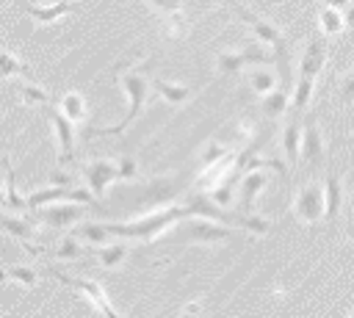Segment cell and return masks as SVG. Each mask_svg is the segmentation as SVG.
<instances>
[{"label":"cell","mask_w":354,"mask_h":318,"mask_svg":"<svg viewBox=\"0 0 354 318\" xmlns=\"http://www.w3.org/2000/svg\"><path fill=\"white\" fill-rule=\"evenodd\" d=\"M346 25H348V28H354V6H348V8H346Z\"/></svg>","instance_id":"obj_38"},{"label":"cell","mask_w":354,"mask_h":318,"mask_svg":"<svg viewBox=\"0 0 354 318\" xmlns=\"http://www.w3.org/2000/svg\"><path fill=\"white\" fill-rule=\"evenodd\" d=\"M55 257L61 260H75L80 257V243H77V235H64L55 246Z\"/></svg>","instance_id":"obj_29"},{"label":"cell","mask_w":354,"mask_h":318,"mask_svg":"<svg viewBox=\"0 0 354 318\" xmlns=\"http://www.w3.org/2000/svg\"><path fill=\"white\" fill-rule=\"evenodd\" d=\"M324 205H326V221H335L343 207V180L335 169H329L324 177Z\"/></svg>","instance_id":"obj_16"},{"label":"cell","mask_w":354,"mask_h":318,"mask_svg":"<svg viewBox=\"0 0 354 318\" xmlns=\"http://www.w3.org/2000/svg\"><path fill=\"white\" fill-rule=\"evenodd\" d=\"M0 227L8 232V235H14L22 246H25V252H33V254H39L41 249L33 243V238H36V224L30 221V218H25V216H17V213H0Z\"/></svg>","instance_id":"obj_12"},{"label":"cell","mask_w":354,"mask_h":318,"mask_svg":"<svg viewBox=\"0 0 354 318\" xmlns=\"http://www.w3.org/2000/svg\"><path fill=\"white\" fill-rule=\"evenodd\" d=\"M8 77H30L33 80V72L25 61H19L14 53L8 50H0V80H8Z\"/></svg>","instance_id":"obj_21"},{"label":"cell","mask_w":354,"mask_h":318,"mask_svg":"<svg viewBox=\"0 0 354 318\" xmlns=\"http://www.w3.org/2000/svg\"><path fill=\"white\" fill-rule=\"evenodd\" d=\"M324 64H326V41L318 36V39L307 41V47H304V53L299 58V77L315 80L321 75Z\"/></svg>","instance_id":"obj_13"},{"label":"cell","mask_w":354,"mask_h":318,"mask_svg":"<svg viewBox=\"0 0 354 318\" xmlns=\"http://www.w3.org/2000/svg\"><path fill=\"white\" fill-rule=\"evenodd\" d=\"M64 199L91 205V202H94V194H91L88 188H72V185H66V183H55V185H47V188L30 191V194H28V199H25V205H28V207H33V210H39V207H44V205L64 202Z\"/></svg>","instance_id":"obj_6"},{"label":"cell","mask_w":354,"mask_h":318,"mask_svg":"<svg viewBox=\"0 0 354 318\" xmlns=\"http://www.w3.org/2000/svg\"><path fill=\"white\" fill-rule=\"evenodd\" d=\"M232 177H235V171H230L224 180H218V183L207 191V196H210L218 207H230V205H232Z\"/></svg>","instance_id":"obj_27"},{"label":"cell","mask_w":354,"mask_h":318,"mask_svg":"<svg viewBox=\"0 0 354 318\" xmlns=\"http://www.w3.org/2000/svg\"><path fill=\"white\" fill-rule=\"evenodd\" d=\"M47 116H50V124H53V133H55V144H58V158L64 163H69L75 158V122L58 108H47Z\"/></svg>","instance_id":"obj_9"},{"label":"cell","mask_w":354,"mask_h":318,"mask_svg":"<svg viewBox=\"0 0 354 318\" xmlns=\"http://www.w3.org/2000/svg\"><path fill=\"white\" fill-rule=\"evenodd\" d=\"M188 216H194L191 205H166V207H160V210H155V213H149L144 218L122 221V224L119 221H102V227H105L108 235H116L122 241H144V243H149L158 235H163L166 230H171L177 221H185Z\"/></svg>","instance_id":"obj_1"},{"label":"cell","mask_w":354,"mask_h":318,"mask_svg":"<svg viewBox=\"0 0 354 318\" xmlns=\"http://www.w3.org/2000/svg\"><path fill=\"white\" fill-rule=\"evenodd\" d=\"M83 180H86V188L94 196H105L108 185L119 180V160H108V158L88 160L83 166Z\"/></svg>","instance_id":"obj_8"},{"label":"cell","mask_w":354,"mask_h":318,"mask_svg":"<svg viewBox=\"0 0 354 318\" xmlns=\"http://www.w3.org/2000/svg\"><path fill=\"white\" fill-rule=\"evenodd\" d=\"M185 30H188V19L183 17V11H180V8L169 11V14H166V33H169V36H183Z\"/></svg>","instance_id":"obj_30"},{"label":"cell","mask_w":354,"mask_h":318,"mask_svg":"<svg viewBox=\"0 0 354 318\" xmlns=\"http://www.w3.org/2000/svg\"><path fill=\"white\" fill-rule=\"evenodd\" d=\"M152 8H158V11H163V14H169V11H174V8H180V0H147Z\"/></svg>","instance_id":"obj_35"},{"label":"cell","mask_w":354,"mask_h":318,"mask_svg":"<svg viewBox=\"0 0 354 318\" xmlns=\"http://www.w3.org/2000/svg\"><path fill=\"white\" fill-rule=\"evenodd\" d=\"M61 111H64L75 124L86 122V116H88V111H86V100H83L77 91H66V94L61 97Z\"/></svg>","instance_id":"obj_25"},{"label":"cell","mask_w":354,"mask_h":318,"mask_svg":"<svg viewBox=\"0 0 354 318\" xmlns=\"http://www.w3.org/2000/svg\"><path fill=\"white\" fill-rule=\"evenodd\" d=\"M346 11L340 8H332V6H324L318 11V30L321 36H340L346 30Z\"/></svg>","instance_id":"obj_19"},{"label":"cell","mask_w":354,"mask_h":318,"mask_svg":"<svg viewBox=\"0 0 354 318\" xmlns=\"http://www.w3.org/2000/svg\"><path fill=\"white\" fill-rule=\"evenodd\" d=\"M94 254H97L102 268H119L124 263V257H127V246L124 243H108V246L100 243V249Z\"/></svg>","instance_id":"obj_26"},{"label":"cell","mask_w":354,"mask_h":318,"mask_svg":"<svg viewBox=\"0 0 354 318\" xmlns=\"http://www.w3.org/2000/svg\"><path fill=\"white\" fill-rule=\"evenodd\" d=\"M227 3H230V8L241 17V22H246V28L254 33V39H257L260 44L274 47L277 64H279V69H282V80H285V86H288V41H285V33H282L274 22H268V19H263L260 14H254L252 8H246L241 0H227Z\"/></svg>","instance_id":"obj_3"},{"label":"cell","mask_w":354,"mask_h":318,"mask_svg":"<svg viewBox=\"0 0 354 318\" xmlns=\"http://www.w3.org/2000/svg\"><path fill=\"white\" fill-rule=\"evenodd\" d=\"M185 241L188 243H205V246H210V243H224L232 232H230V227L227 224H221L218 218H207V216H188L185 218Z\"/></svg>","instance_id":"obj_7"},{"label":"cell","mask_w":354,"mask_h":318,"mask_svg":"<svg viewBox=\"0 0 354 318\" xmlns=\"http://www.w3.org/2000/svg\"><path fill=\"white\" fill-rule=\"evenodd\" d=\"M119 180L130 183V180H138V166L133 158H122L119 160Z\"/></svg>","instance_id":"obj_34"},{"label":"cell","mask_w":354,"mask_h":318,"mask_svg":"<svg viewBox=\"0 0 354 318\" xmlns=\"http://www.w3.org/2000/svg\"><path fill=\"white\" fill-rule=\"evenodd\" d=\"M299 160L307 166H318L324 160V135L315 119H307L301 127V149H299Z\"/></svg>","instance_id":"obj_11"},{"label":"cell","mask_w":354,"mask_h":318,"mask_svg":"<svg viewBox=\"0 0 354 318\" xmlns=\"http://www.w3.org/2000/svg\"><path fill=\"white\" fill-rule=\"evenodd\" d=\"M0 149H3V144H0Z\"/></svg>","instance_id":"obj_41"},{"label":"cell","mask_w":354,"mask_h":318,"mask_svg":"<svg viewBox=\"0 0 354 318\" xmlns=\"http://www.w3.org/2000/svg\"><path fill=\"white\" fill-rule=\"evenodd\" d=\"M202 307H199V301H194V304H188V307H183V312H199Z\"/></svg>","instance_id":"obj_39"},{"label":"cell","mask_w":354,"mask_h":318,"mask_svg":"<svg viewBox=\"0 0 354 318\" xmlns=\"http://www.w3.org/2000/svg\"><path fill=\"white\" fill-rule=\"evenodd\" d=\"M80 235H83L86 241H91V243H105V238H108L105 227H102V224H97V221L83 224V227H80Z\"/></svg>","instance_id":"obj_32"},{"label":"cell","mask_w":354,"mask_h":318,"mask_svg":"<svg viewBox=\"0 0 354 318\" xmlns=\"http://www.w3.org/2000/svg\"><path fill=\"white\" fill-rule=\"evenodd\" d=\"M39 216H41L44 224H50V227H55V230H64V227L80 221V216H83V202H69V199L53 202V205L39 207Z\"/></svg>","instance_id":"obj_10"},{"label":"cell","mask_w":354,"mask_h":318,"mask_svg":"<svg viewBox=\"0 0 354 318\" xmlns=\"http://www.w3.org/2000/svg\"><path fill=\"white\" fill-rule=\"evenodd\" d=\"M116 83L122 86V91H124V97H127V113H124L116 124L94 130V135H116V133H124V130H127V127L141 116V111H144V105H147V97H149V88H152V80H149V75H147V66H144V64L130 66V69H124V72H116Z\"/></svg>","instance_id":"obj_2"},{"label":"cell","mask_w":354,"mask_h":318,"mask_svg":"<svg viewBox=\"0 0 354 318\" xmlns=\"http://www.w3.org/2000/svg\"><path fill=\"white\" fill-rule=\"evenodd\" d=\"M6 277L14 279V282H19L22 288H33L36 279H39L36 271H33L30 265H8V268H6Z\"/></svg>","instance_id":"obj_28"},{"label":"cell","mask_w":354,"mask_h":318,"mask_svg":"<svg viewBox=\"0 0 354 318\" xmlns=\"http://www.w3.org/2000/svg\"><path fill=\"white\" fill-rule=\"evenodd\" d=\"M249 86H252V91H254V94L266 97L268 91H274V88H277V75H274L268 66L254 64V69L249 72Z\"/></svg>","instance_id":"obj_22"},{"label":"cell","mask_w":354,"mask_h":318,"mask_svg":"<svg viewBox=\"0 0 354 318\" xmlns=\"http://www.w3.org/2000/svg\"><path fill=\"white\" fill-rule=\"evenodd\" d=\"M301 113H293L282 127V152L288 166H299V149H301Z\"/></svg>","instance_id":"obj_15"},{"label":"cell","mask_w":354,"mask_h":318,"mask_svg":"<svg viewBox=\"0 0 354 318\" xmlns=\"http://www.w3.org/2000/svg\"><path fill=\"white\" fill-rule=\"evenodd\" d=\"M77 3L75 0H58V3H50V6H30V3H22V11H28L39 25H50L55 19H61L64 14H69Z\"/></svg>","instance_id":"obj_17"},{"label":"cell","mask_w":354,"mask_h":318,"mask_svg":"<svg viewBox=\"0 0 354 318\" xmlns=\"http://www.w3.org/2000/svg\"><path fill=\"white\" fill-rule=\"evenodd\" d=\"M152 88L155 94L169 102V105H185L191 97H194V88L188 86H180V83H171V80H152Z\"/></svg>","instance_id":"obj_18"},{"label":"cell","mask_w":354,"mask_h":318,"mask_svg":"<svg viewBox=\"0 0 354 318\" xmlns=\"http://www.w3.org/2000/svg\"><path fill=\"white\" fill-rule=\"evenodd\" d=\"M293 216L313 227L318 224L321 218H326V205H324V183L318 180H310L304 183L299 191H296V199H293Z\"/></svg>","instance_id":"obj_4"},{"label":"cell","mask_w":354,"mask_h":318,"mask_svg":"<svg viewBox=\"0 0 354 318\" xmlns=\"http://www.w3.org/2000/svg\"><path fill=\"white\" fill-rule=\"evenodd\" d=\"M50 274H53L55 279H61L64 285H69L72 290H77L86 301H91V307H94L100 315H105V318H116V315H119V310L111 304V299H108V293L100 288V282L86 279V277H69V274L55 271V268H50Z\"/></svg>","instance_id":"obj_5"},{"label":"cell","mask_w":354,"mask_h":318,"mask_svg":"<svg viewBox=\"0 0 354 318\" xmlns=\"http://www.w3.org/2000/svg\"><path fill=\"white\" fill-rule=\"evenodd\" d=\"M216 64H218V72L221 75H238L249 61H246V53L243 50H221L218 58H216Z\"/></svg>","instance_id":"obj_24"},{"label":"cell","mask_w":354,"mask_h":318,"mask_svg":"<svg viewBox=\"0 0 354 318\" xmlns=\"http://www.w3.org/2000/svg\"><path fill=\"white\" fill-rule=\"evenodd\" d=\"M337 97H340L343 105H354V69L343 75L340 88H337Z\"/></svg>","instance_id":"obj_33"},{"label":"cell","mask_w":354,"mask_h":318,"mask_svg":"<svg viewBox=\"0 0 354 318\" xmlns=\"http://www.w3.org/2000/svg\"><path fill=\"white\" fill-rule=\"evenodd\" d=\"M0 196H3V185H0Z\"/></svg>","instance_id":"obj_40"},{"label":"cell","mask_w":354,"mask_h":318,"mask_svg":"<svg viewBox=\"0 0 354 318\" xmlns=\"http://www.w3.org/2000/svg\"><path fill=\"white\" fill-rule=\"evenodd\" d=\"M17 94H19V100L25 105H47L50 102V94L36 80H30V77H25L22 83H17Z\"/></svg>","instance_id":"obj_23"},{"label":"cell","mask_w":354,"mask_h":318,"mask_svg":"<svg viewBox=\"0 0 354 318\" xmlns=\"http://www.w3.org/2000/svg\"><path fill=\"white\" fill-rule=\"evenodd\" d=\"M346 235L351 238V243H354V216H348L346 218Z\"/></svg>","instance_id":"obj_37"},{"label":"cell","mask_w":354,"mask_h":318,"mask_svg":"<svg viewBox=\"0 0 354 318\" xmlns=\"http://www.w3.org/2000/svg\"><path fill=\"white\" fill-rule=\"evenodd\" d=\"M266 183H268V174H266V171H260V166H254V169H249V171L243 174L241 188H238L241 210H246V213H252V210H254V199H257V194L266 188Z\"/></svg>","instance_id":"obj_14"},{"label":"cell","mask_w":354,"mask_h":318,"mask_svg":"<svg viewBox=\"0 0 354 318\" xmlns=\"http://www.w3.org/2000/svg\"><path fill=\"white\" fill-rule=\"evenodd\" d=\"M324 6H332V8H340V11H346L348 6H351V0H321Z\"/></svg>","instance_id":"obj_36"},{"label":"cell","mask_w":354,"mask_h":318,"mask_svg":"<svg viewBox=\"0 0 354 318\" xmlns=\"http://www.w3.org/2000/svg\"><path fill=\"white\" fill-rule=\"evenodd\" d=\"M260 108H263V113H266L268 119H279V116H282V113L290 108V94H288V86L268 91V94L263 97Z\"/></svg>","instance_id":"obj_20"},{"label":"cell","mask_w":354,"mask_h":318,"mask_svg":"<svg viewBox=\"0 0 354 318\" xmlns=\"http://www.w3.org/2000/svg\"><path fill=\"white\" fill-rule=\"evenodd\" d=\"M230 155V149L224 147V144H218V141H210V144H205V149H202V166H210V163H218L221 158H227Z\"/></svg>","instance_id":"obj_31"}]
</instances>
